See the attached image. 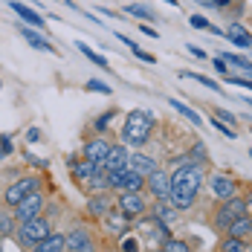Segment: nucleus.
Wrapping results in <instances>:
<instances>
[{
    "label": "nucleus",
    "mask_w": 252,
    "mask_h": 252,
    "mask_svg": "<svg viewBox=\"0 0 252 252\" xmlns=\"http://www.w3.org/2000/svg\"><path fill=\"white\" fill-rule=\"evenodd\" d=\"M215 116H218L220 122H226L229 127H238V116H235L232 110H223V107H218V110H215Z\"/></svg>",
    "instance_id": "f704fd0d"
},
{
    "label": "nucleus",
    "mask_w": 252,
    "mask_h": 252,
    "mask_svg": "<svg viewBox=\"0 0 252 252\" xmlns=\"http://www.w3.org/2000/svg\"><path fill=\"white\" fill-rule=\"evenodd\" d=\"M50 232H52L50 220L38 215V218H32V220H26V223H18V229H15V238H18V244H21V247L32 250V247H35V244H41Z\"/></svg>",
    "instance_id": "20e7f679"
},
{
    "label": "nucleus",
    "mask_w": 252,
    "mask_h": 252,
    "mask_svg": "<svg viewBox=\"0 0 252 252\" xmlns=\"http://www.w3.org/2000/svg\"><path fill=\"white\" fill-rule=\"evenodd\" d=\"M110 145H113L110 139H104V136H93V139L81 148V157L90 159V162H96V165L101 168V162H104V157H107V151H110Z\"/></svg>",
    "instance_id": "9b49d317"
},
{
    "label": "nucleus",
    "mask_w": 252,
    "mask_h": 252,
    "mask_svg": "<svg viewBox=\"0 0 252 252\" xmlns=\"http://www.w3.org/2000/svg\"><path fill=\"white\" fill-rule=\"evenodd\" d=\"M212 64H215V70H218L220 76H226V73H229V64H226V61H223V58H220V55H218V58H215Z\"/></svg>",
    "instance_id": "58836bf2"
},
{
    "label": "nucleus",
    "mask_w": 252,
    "mask_h": 252,
    "mask_svg": "<svg viewBox=\"0 0 252 252\" xmlns=\"http://www.w3.org/2000/svg\"><path fill=\"white\" fill-rule=\"evenodd\" d=\"M15 215L12 212H0V235L3 238H9V235H15Z\"/></svg>",
    "instance_id": "c85d7f7f"
},
{
    "label": "nucleus",
    "mask_w": 252,
    "mask_h": 252,
    "mask_svg": "<svg viewBox=\"0 0 252 252\" xmlns=\"http://www.w3.org/2000/svg\"><path fill=\"white\" fill-rule=\"evenodd\" d=\"M241 215H250V212H247V200L238 197V194H232L226 200H218V209H215V215H212V223H215L218 232H226L229 223H232L235 218H241Z\"/></svg>",
    "instance_id": "7ed1b4c3"
},
{
    "label": "nucleus",
    "mask_w": 252,
    "mask_h": 252,
    "mask_svg": "<svg viewBox=\"0 0 252 252\" xmlns=\"http://www.w3.org/2000/svg\"><path fill=\"white\" fill-rule=\"evenodd\" d=\"M139 32H142L145 38H157V32H154V26H148V24H139Z\"/></svg>",
    "instance_id": "a19ab883"
},
{
    "label": "nucleus",
    "mask_w": 252,
    "mask_h": 252,
    "mask_svg": "<svg viewBox=\"0 0 252 252\" xmlns=\"http://www.w3.org/2000/svg\"><path fill=\"white\" fill-rule=\"evenodd\" d=\"M226 235H235V238H252V215H241V218H235L232 223H229Z\"/></svg>",
    "instance_id": "5701e85b"
},
{
    "label": "nucleus",
    "mask_w": 252,
    "mask_h": 252,
    "mask_svg": "<svg viewBox=\"0 0 252 252\" xmlns=\"http://www.w3.org/2000/svg\"><path fill=\"white\" fill-rule=\"evenodd\" d=\"M145 191L151 194L154 200H168L171 197V174L162 171V168L151 171V174L145 177Z\"/></svg>",
    "instance_id": "1a4fd4ad"
},
{
    "label": "nucleus",
    "mask_w": 252,
    "mask_h": 252,
    "mask_svg": "<svg viewBox=\"0 0 252 252\" xmlns=\"http://www.w3.org/2000/svg\"><path fill=\"white\" fill-rule=\"evenodd\" d=\"M180 78H191V81H197V84H203V87H209V90L220 93V84H218L215 78H209V76H200V73H191V70H180Z\"/></svg>",
    "instance_id": "a878e982"
},
{
    "label": "nucleus",
    "mask_w": 252,
    "mask_h": 252,
    "mask_svg": "<svg viewBox=\"0 0 252 252\" xmlns=\"http://www.w3.org/2000/svg\"><path fill=\"white\" fill-rule=\"evenodd\" d=\"M220 58L229 64V73H238V76H252V61L241 52H220Z\"/></svg>",
    "instance_id": "6ab92c4d"
},
{
    "label": "nucleus",
    "mask_w": 252,
    "mask_h": 252,
    "mask_svg": "<svg viewBox=\"0 0 252 252\" xmlns=\"http://www.w3.org/2000/svg\"><path fill=\"white\" fill-rule=\"evenodd\" d=\"M127 168H133L136 174L148 177L151 171H157V168H159V162L154 159L151 154H142L139 148H136V154H130V157H127Z\"/></svg>",
    "instance_id": "f3484780"
},
{
    "label": "nucleus",
    "mask_w": 252,
    "mask_h": 252,
    "mask_svg": "<svg viewBox=\"0 0 252 252\" xmlns=\"http://www.w3.org/2000/svg\"><path fill=\"white\" fill-rule=\"evenodd\" d=\"M116 209L133 220V218H142L148 212V200L142 191H116Z\"/></svg>",
    "instance_id": "0eeeda50"
},
{
    "label": "nucleus",
    "mask_w": 252,
    "mask_h": 252,
    "mask_svg": "<svg viewBox=\"0 0 252 252\" xmlns=\"http://www.w3.org/2000/svg\"><path fill=\"white\" fill-rule=\"evenodd\" d=\"M9 9H12V12H18V15H21V21H24L26 26L44 29V18H41L32 6H26V3H21V0H12V3H9Z\"/></svg>",
    "instance_id": "aec40b11"
},
{
    "label": "nucleus",
    "mask_w": 252,
    "mask_h": 252,
    "mask_svg": "<svg viewBox=\"0 0 252 252\" xmlns=\"http://www.w3.org/2000/svg\"><path fill=\"white\" fill-rule=\"evenodd\" d=\"M44 206H47V194H44V189H38V191L26 194L24 200L12 209V215H15L18 223H26V220H32V218H38V215L44 212Z\"/></svg>",
    "instance_id": "423d86ee"
},
{
    "label": "nucleus",
    "mask_w": 252,
    "mask_h": 252,
    "mask_svg": "<svg viewBox=\"0 0 252 252\" xmlns=\"http://www.w3.org/2000/svg\"><path fill=\"white\" fill-rule=\"evenodd\" d=\"M162 3H168V6H180V0H162Z\"/></svg>",
    "instance_id": "49530a36"
},
{
    "label": "nucleus",
    "mask_w": 252,
    "mask_h": 252,
    "mask_svg": "<svg viewBox=\"0 0 252 252\" xmlns=\"http://www.w3.org/2000/svg\"><path fill=\"white\" fill-rule=\"evenodd\" d=\"M12 151H15V148H12V136H9V133H0V159H6Z\"/></svg>",
    "instance_id": "c9c22d12"
},
{
    "label": "nucleus",
    "mask_w": 252,
    "mask_h": 252,
    "mask_svg": "<svg viewBox=\"0 0 252 252\" xmlns=\"http://www.w3.org/2000/svg\"><path fill=\"white\" fill-rule=\"evenodd\" d=\"M116 113H119V110H116V107H110V110H107V113H101L99 119H96V122H93V130H107V127H110V122H113V119H116Z\"/></svg>",
    "instance_id": "7c9ffc66"
},
{
    "label": "nucleus",
    "mask_w": 252,
    "mask_h": 252,
    "mask_svg": "<svg viewBox=\"0 0 252 252\" xmlns=\"http://www.w3.org/2000/svg\"><path fill=\"white\" fill-rule=\"evenodd\" d=\"M154 127H157V119L151 110H130L122 125V142L127 148H142L151 139Z\"/></svg>",
    "instance_id": "f03ea898"
},
{
    "label": "nucleus",
    "mask_w": 252,
    "mask_h": 252,
    "mask_svg": "<svg viewBox=\"0 0 252 252\" xmlns=\"http://www.w3.org/2000/svg\"><path fill=\"white\" fill-rule=\"evenodd\" d=\"M119 250L136 252V250H139V241H136V238H125V235H122V247H119Z\"/></svg>",
    "instance_id": "4c0bfd02"
},
{
    "label": "nucleus",
    "mask_w": 252,
    "mask_h": 252,
    "mask_svg": "<svg viewBox=\"0 0 252 252\" xmlns=\"http://www.w3.org/2000/svg\"><path fill=\"white\" fill-rule=\"evenodd\" d=\"M24 157L29 159V162H32V165H38V168H50V159H35L32 154H26V151H24Z\"/></svg>",
    "instance_id": "ea45409f"
},
{
    "label": "nucleus",
    "mask_w": 252,
    "mask_h": 252,
    "mask_svg": "<svg viewBox=\"0 0 252 252\" xmlns=\"http://www.w3.org/2000/svg\"><path fill=\"white\" fill-rule=\"evenodd\" d=\"M189 157H191L194 162H203V165H206V162H209V148H206V142H194L191 151H189Z\"/></svg>",
    "instance_id": "2f4dec72"
},
{
    "label": "nucleus",
    "mask_w": 252,
    "mask_h": 252,
    "mask_svg": "<svg viewBox=\"0 0 252 252\" xmlns=\"http://www.w3.org/2000/svg\"><path fill=\"white\" fill-rule=\"evenodd\" d=\"M0 90H3V78H0Z\"/></svg>",
    "instance_id": "09e8293b"
},
{
    "label": "nucleus",
    "mask_w": 252,
    "mask_h": 252,
    "mask_svg": "<svg viewBox=\"0 0 252 252\" xmlns=\"http://www.w3.org/2000/svg\"><path fill=\"white\" fill-rule=\"evenodd\" d=\"M125 12H127V15H136L139 21H154V18H157L151 9H148V6H142V3H130V6H125Z\"/></svg>",
    "instance_id": "cd10ccee"
},
{
    "label": "nucleus",
    "mask_w": 252,
    "mask_h": 252,
    "mask_svg": "<svg viewBox=\"0 0 252 252\" xmlns=\"http://www.w3.org/2000/svg\"><path fill=\"white\" fill-rule=\"evenodd\" d=\"M209 194H212L215 200H226L232 194H238V180L232 174H223V171L209 174Z\"/></svg>",
    "instance_id": "6e6552de"
},
{
    "label": "nucleus",
    "mask_w": 252,
    "mask_h": 252,
    "mask_svg": "<svg viewBox=\"0 0 252 252\" xmlns=\"http://www.w3.org/2000/svg\"><path fill=\"white\" fill-rule=\"evenodd\" d=\"M244 200H247V212H252V191L247 194V197H244Z\"/></svg>",
    "instance_id": "a18cd8bd"
},
{
    "label": "nucleus",
    "mask_w": 252,
    "mask_h": 252,
    "mask_svg": "<svg viewBox=\"0 0 252 252\" xmlns=\"http://www.w3.org/2000/svg\"><path fill=\"white\" fill-rule=\"evenodd\" d=\"M38 189H44V183H41V177H18L6 191H3V203H6V209H15L18 203L24 200L26 194H32V191H38Z\"/></svg>",
    "instance_id": "39448f33"
},
{
    "label": "nucleus",
    "mask_w": 252,
    "mask_h": 252,
    "mask_svg": "<svg viewBox=\"0 0 252 252\" xmlns=\"http://www.w3.org/2000/svg\"><path fill=\"white\" fill-rule=\"evenodd\" d=\"M250 159H252V151H250Z\"/></svg>",
    "instance_id": "8fccbe9b"
},
{
    "label": "nucleus",
    "mask_w": 252,
    "mask_h": 252,
    "mask_svg": "<svg viewBox=\"0 0 252 252\" xmlns=\"http://www.w3.org/2000/svg\"><path fill=\"white\" fill-rule=\"evenodd\" d=\"M35 252H67V235H61V232H50L41 244H35L32 247Z\"/></svg>",
    "instance_id": "412c9836"
},
{
    "label": "nucleus",
    "mask_w": 252,
    "mask_h": 252,
    "mask_svg": "<svg viewBox=\"0 0 252 252\" xmlns=\"http://www.w3.org/2000/svg\"><path fill=\"white\" fill-rule=\"evenodd\" d=\"M67 165H70V174H73L76 183H87L93 174H99V171H101L96 162H90V159H84V157H81V159H76V157H73V159H67Z\"/></svg>",
    "instance_id": "dca6fc26"
},
{
    "label": "nucleus",
    "mask_w": 252,
    "mask_h": 252,
    "mask_svg": "<svg viewBox=\"0 0 252 252\" xmlns=\"http://www.w3.org/2000/svg\"><path fill=\"white\" fill-rule=\"evenodd\" d=\"M220 252H250V241L247 238H235V235H226L220 244H218Z\"/></svg>",
    "instance_id": "393cba45"
},
{
    "label": "nucleus",
    "mask_w": 252,
    "mask_h": 252,
    "mask_svg": "<svg viewBox=\"0 0 252 252\" xmlns=\"http://www.w3.org/2000/svg\"><path fill=\"white\" fill-rule=\"evenodd\" d=\"M159 250H162V252H189L191 247H189L186 241H180V238H168V241H162V244H159Z\"/></svg>",
    "instance_id": "c756f323"
},
{
    "label": "nucleus",
    "mask_w": 252,
    "mask_h": 252,
    "mask_svg": "<svg viewBox=\"0 0 252 252\" xmlns=\"http://www.w3.org/2000/svg\"><path fill=\"white\" fill-rule=\"evenodd\" d=\"M84 87H87L90 93H101V96H110V93H113V87H110V84H104L101 78H90Z\"/></svg>",
    "instance_id": "473e14b6"
},
{
    "label": "nucleus",
    "mask_w": 252,
    "mask_h": 252,
    "mask_svg": "<svg viewBox=\"0 0 252 252\" xmlns=\"http://www.w3.org/2000/svg\"><path fill=\"white\" fill-rule=\"evenodd\" d=\"M113 200H116V191H96V194H90V200H87V212L101 220V218L113 209Z\"/></svg>",
    "instance_id": "ddd939ff"
},
{
    "label": "nucleus",
    "mask_w": 252,
    "mask_h": 252,
    "mask_svg": "<svg viewBox=\"0 0 252 252\" xmlns=\"http://www.w3.org/2000/svg\"><path fill=\"white\" fill-rule=\"evenodd\" d=\"M93 250H96V244H93V235L87 229L78 226L67 235V252H93Z\"/></svg>",
    "instance_id": "4468645a"
},
{
    "label": "nucleus",
    "mask_w": 252,
    "mask_h": 252,
    "mask_svg": "<svg viewBox=\"0 0 252 252\" xmlns=\"http://www.w3.org/2000/svg\"><path fill=\"white\" fill-rule=\"evenodd\" d=\"M127 47H130V52H133V55H136L139 61H145V64H157V58H154L151 52H145V50H142V47H139V44H133V41H130Z\"/></svg>",
    "instance_id": "72a5a7b5"
},
{
    "label": "nucleus",
    "mask_w": 252,
    "mask_h": 252,
    "mask_svg": "<svg viewBox=\"0 0 252 252\" xmlns=\"http://www.w3.org/2000/svg\"><path fill=\"white\" fill-rule=\"evenodd\" d=\"M212 6H218V9H229L232 0H212Z\"/></svg>",
    "instance_id": "c03bdc74"
},
{
    "label": "nucleus",
    "mask_w": 252,
    "mask_h": 252,
    "mask_svg": "<svg viewBox=\"0 0 252 252\" xmlns=\"http://www.w3.org/2000/svg\"><path fill=\"white\" fill-rule=\"evenodd\" d=\"M0 241H3V235H0Z\"/></svg>",
    "instance_id": "3c124183"
},
{
    "label": "nucleus",
    "mask_w": 252,
    "mask_h": 252,
    "mask_svg": "<svg viewBox=\"0 0 252 252\" xmlns=\"http://www.w3.org/2000/svg\"><path fill=\"white\" fill-rule=\"evenodd\" d=\"M223 35H226L235 47H241V50H252V32H250L244 24H238V21H229V26L223 29Z\"/></svg>",
    "instance_id": "2eb2a0df"
},
{
    "label": "nucleus",
    "mask_w": 252,
    "mask_h": 252,
    "mask_svg": "<svg viewBox=\"0 0 252 252\" xmlns=\"http://www.w3.org/2000/svg\"><path fill=\"white\" fill-rule=\"evenodd\" d=\"M76 47H78V52H81V55H84L87 61H93L96 67H107V58H104V55H99V52H93L90 47H87V44H81V41H78Z\"/></svg>",
    "instance_id": "bb28decb"
},
{
    "label": "nucleus",
    "mask_w": 252,
    "mask_h": 252,
    "mask_svg": "<svg viewBox=\"0 0 252 252\" xmlns=\"http://www.w3.org/2000/svg\"><path fill=\"white\" fill-rule=\"evenodd\" d=\"M168 107H174L177 113H180V116H186V119H189V122H191L194 127H200V125H203V116H200V113H194V110H191V107H189L186 101H180V99H168Z\"/></svg>",
    "instance_id": "b1692460"
},
{
    "label": "nucleus",
    "mask_w": 252,
    "mask_h": 252,
    "mask_svg": "<svg viewBox=\"0 0 252 252\" xmlns=\"http://www.w3.org/2000/svg\"><path fill=\"white\" fill-rule=\"evenodd\" d=\"M101 223H104V232L110 235V238H122V235H127V229H130V218L127 215H122V212H107L104 218H101Z\"/></svg>",
    "instance_id": "f8f14e48"
},
{
    "label": "nucleus",
    "mask_w": 252,
    "mask_h": 252,
    "mask_svg": "<svg viewBox=\"0 0 252 252\" xmlns=\"http://www.w3.org/2000/svg\"><path fill=\"white\" fill-rule=\"evenodd\" d=\"M203 183H206V165L194 162L189 157L186 162H180L171 171V197H168V203L174 206L177 212L191 209L197 203V197H200Z\"/></svg>",
    "instance_id": "f257e3e1"
},
{
    "label": "nucleus",
    "mask_w": 252,
    "mask_h": 252,
    "mask_svg": "<svg viewBox=\"0 0 252 252\" xmlns=\"http://www.w3.org/2000/svg\"><path fill=\"white\" fill-rule=\"evenodd\" d=\"M244 101H247V104H250V107H252V96H247V99H244Z\"/></svg>",
    "instance_id": "de8ad7c7"
},
{
    "label": "nucleus",
    "mask_w": 252,
    "mask_h": 252,
    "mask_svg": "<svg viewBox=\"0 0 252 252\" xmlns=\"http://www.w3.org/2000/svg\"><path fill=\"white\" fill-rule=\"evenodd\" d=\"M186 50L191 52V55H194V58H209V55H206V50H200V47H191V44H189V47H186Z\"/></svg>",
    "instance_id": "79ce46f5"
},
{
    "label": "nucleus",
    "mask_w": 252,
    "mask_h": 252,
    "mask_svg": "<svg viewBox=\"0 0 252 252\" xmlns=\"http://www.w3.org/2000/svg\"><path fill=\"white\" fill-rule=\"evenodd\" d=\"M127 157H130V148L125 142L110 145V151H107L104 162H101V171H122V168H127Z\"/></svg>",
    "instance_id": "9d476101"
},
{
    "label": "nucleus",
    "mask_w": 252,
    "mask_h": 252,
    "mask_svg": "<svg viewBox=\"0 0 252 252\" xmlns=\"http://www.w3.org/2000/svg\"><path fill=\"white\" fill-rule=\"evenodd\" d=\"M151 218L157 220V223H174L177 220V209L171 206L168 200H157V206H154V212H151Z\"/></svg>",
    "instance_id": "4be33fe9"
},
{
    "label": "nucleus",
    "mask_w": 252,
    "mask_h": 252,
    "mask_svg": "<svg viewBox=\"0 0 252 252\" xmlns=\"http://www.w3.org/2000/svg\"><path fill=\"white\" fill-rule=\"evenodd\" d=\"M21 35H24V41L32 47V50H38V52H50V55H55V47H52L50 41L35 29V26H26V24H21Z\"/></svg>",
    "instance_id": "a211bd4d"
},
{
    "label": "nucleus",
    "mask_w": 252,
    "mask_h": 252,
    "mask_svg": "<svg viewBox=\"0 0 252 252\" xmlns=\"http://www.w3.org/2000/svg\"><path fill=\"white\" fill-rule=\"evenodd\" d=\"M26 139H29V142H38V139H41V130H38V127H29Z\"/></svg>",
    "instance_id": "37998d69"
},
{
    "label": "nucleus",
    "mask_w": 252,
    "mask_h": 252,
    "mask_svg": "<svg viewBox=\"0 0 252 252\" xmlns=\"http://www.w3.org/2000/svg\"><path fill=\"white\" fill-rule=\"evenodd\" d=\"M189 24L194 26V29H209V18H203V15H191V18H189Z\"/></svg>",
    "instance_id": "e433bc0d"
}]
</instances>
